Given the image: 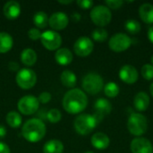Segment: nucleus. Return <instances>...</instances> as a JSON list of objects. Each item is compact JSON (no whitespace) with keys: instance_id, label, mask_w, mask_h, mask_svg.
I'll list each match as a JSON object with an SVG mask.
<instances>
[{"instance_id":"39","label":"nucleus","mask_w":153,"mask_h":153,"mask_svg":"<svg viewBox=\"0 0 153 153\" xmlns=\"http://www.w3.org/2000/svg\"><path fill=\"white\" fill-rule=\"evenodd\" d=\"M72 19H73L74 22H79V21L81 20V15H80L78 13H74L72 15Z\"/></svg>"},{"instance_id":"17","label":"nucleus","mask_w":153,"mask_h":153,"mask_svg":"<svg viewBox=\"0 0 153 153\" xmlns=\"http://www.w3.org/2000/svg\"><path fill=\"white\" fill-rule=\"evenodd\" d=\"M91 145L97 150H105L110 144L108 136L104 133H96L91 139Z\"/></svg>"},{"instance_id":"23","label":"nucleus","mask_w":153,"mask_h":153,"mask_svg":"<svg viewBox=\"0 0 153 153\" xmlns=\"http://www.w3.org/2000/svg\"><path fill=\"white\" fill-rule=\"evenodd\" d=\"M13 45V39L9 33L0 32V53L4 54L10 51Z\"/></svg>"},{"instance_id":"7","label":"nucleus","mask_w":153,"mask_h":153,"mask_svg":"<svg viewBox=\"0 0 153 153\" xmlns=\"http://www.w3.org/2000/svg\"><path fill=\"white\" fill-rule=\"evenodd\" d=\"M37 82V75L35 72L30 68H22L16 74V83L22 90H30L35 86Z\"/></svg>"},{"instance_id":"1","label":"nucleus","mask_w":153,"mask_h":153,"mask_svg":"<svg viewBox=\"0 0 153 153\" xmlns=\"http://www.w3.org/2000/svg\"><path fill=\"white\" fill-rule=\"evenodd\" d=\"M62 105L67 113L72 115L79 114L86 108L88 98L82 90L72 89L65 94Z\"/></svg>"},{"instance_id":"11","label":"nucleus","mask_w":153,"mask_h":153,"mask_svg":"<svg viewBox=\"0 0 153 153\" xmlns=\"http://www.w3.org/2000/svg\"><path fill=\"white\" fill-rule=\"evenodd\" d=\"M93 48H94L93 42L88 37L79 38L74 45V50L75 54L81 57H85L91 55V52L93 51Z\"/></svg>"},{"instance_id":"42","label":"nucleus","mask_w":153,"mask_h":153,"mask_svg":"<svg viewBox=\"0 0 153 153\" xmlns=\"http://www.w3.org/2000/svg\"><path fill=\"white\" fill-rule=\"evenodd\" d=\"M150 91H151V94L153 97V82L151 84V87H150Z\"/></svg>"},{"instance_id":"36","label":"nucleus","mask_w":153,"mask_h":153,"mask_svg":"<svg viewBox=\"0 0 153 153\" xmlns=\"http://www.w3.org/2000/svg\"><path fill=\"white\" fill-rule=\"evenodd\" d=\"M8 68H9V70L10 71H12V72H19V65H18V63H16V62H10L9 63V65H8Z\"/></svg>"},{"instance_id":"3","label":"nucleus","mask_w":153,"mask_h":153,"mask_svg":"<svg viewBox=\"0 0 153 153\" xmlns=\"http://www.w3.org/2000/svg\"><path fill=\"white\" fill-rule=\"evenodd\" d=\"M97 125L98 122L96 118L90 114H82L78 116L74 123L76 133L81 135H87L91 134L95 129Z\"/></svg>"},{"instance_id":"18","label":"nucleus","mask_w":153,"mask_h":153,"mask_svg":"<svg viewBox=\"0 0 153 153\" xmlns=\"http://www.w3.org/2000/svg\"><path fill=\"white\" fill-rule=\"evenodd\" d=\"M55 59L56 62L60 65H68L73 61V54L71 50L66 48H59L56 51Z\"/></svg>"},{"instance_id":"32","label":"nucleus","mask_w":153,"mask_h":153,"mask_svg":"<svg viewBox=\"0 0 153 153\" xmlns=\"http://www.w3.org/2000/svg\"><path fill=\"white\" fill-rule=\"evenodd\" d=\"M105 4H107V7L116 10L120 8L123 5L124 2L122 0H108L105 2Z\"/></svg>"},{"instance_id":"5","label":"nucleus","mask_w":153,"mask_h":153,"mask_svg":"<svg viewBox=\"0 0 153 153\" xmlns=\"http://www.w3.org/2000/svg\"><path fill=\"white\" fill-rule=\"evenodd\" d=\"M127 128L134 136H141L147 132L148 122L146 117L140 113H133L128 118Z\"/></svg>"},{"instance_id":"43","label":"nucleus","mask_w":153,"mask_h":153,"mask_svg":"<svg viewBox=\"0 0 153 153\" xmlns=\"http://www.w3.org/2000/svg\"><path fill=\"white\" fill-rule=\"evenodd\" d=\"M152 65H153V55H152Z\"/></svg>"},{"instance_id":"9","label":"nucleus","mask_w":153,"mask_h":153,"mask_svg":"<svg viewBox=\"0 0 153 153\" xmlns=\"http://www.w3.org/2000/svg\"><path fill=\"white\" fill-rule=\"evenodd\" d=\"M19 111L25 116H30L36 113L39 107L38 99L31 95H27L21 98L17 104Z\"/></svg>"},{"instance_id":"33","label":"nucleus","mask_w":153,"mask_h":153,"mask_svg":"<svg viewBox=\"0 0 153 153\" xmlns=\"http://www.w3.org/2000/svg\"><path fill=\"white\" fill-rule=\"evenodd\" d=\"M28 36L30 39L32 40H37L39 39L41 37V32L39 29L36 28H31L29 31H28Z\"/></svg>"},{"instance_id":"14","label":"nucleus","mask_w":153,"mask_h":153,"mask_svg":"<svg viewBox=\"0 0 153 153\" xmlns=\"http://www.w3.org/2000/svg\"><path fill=\"white\" fill-rule=\"evenodd\" d=\"M69 23V18L66 13L63 12L54 13L50 18H48V24L55 30H62L66 28Z\"/></svg>"},{"instance_id":"28","label":"nucleus","mask_w":153,"mask_h":153,"mask_svg":"<svg viewBox=\"0 0 153 153\" xmlns=\"http://www.w3.org/2000/svg\"><path fill=\"white\" fill-rule=\"evenodd\" d=\"M125 28L126 30L131 33V34H137L141 30V24L138 21L136 20H127L125 23Z\"/></svg>"},{"instance_id":"27","label":"nucleus","mask_w":153,"mask_h":153,"mask_svg":"<svg viewBox=\"0 0 153 153\" xmlns=\"http://www.w3.org/2000/svg\"><path fill=\"white\" fill-rule=\"evenodd\" d=\"M104 93L108 98H115L119 94V87L116 82H108L104 87Z\"/></svg>"},{"instance_id":"16","label":"nucleus","mask_w":153,"mask_h":153,"mask_svg":"<svg viewBox=\"0 0 153 153\" xmlns=\"http://www.w3.org/2000/svg\"><path fill=\"white\" fill-rule=\"evenodd\" d=\"M3 12L4 16L9 20H14L21 14V5L16 1L6 2L4 5Z\"/></svg>"},{"instance_id":"13","label":"nucleus","mask_w":153,"mask_h":153,"mask_svg":"<svg viewBox=\"0 0 153 153\" xmlns=\"http://www.w3.org/2000/svg\"><path fill=\"white\" fill-rule=\"evenodd\" d=\"M130 149L132 153H153L152 143L143 137H137L131 142Z\"/></svg>"},{"instance_id":"20","label":"nucleus","mask_w":153,"mask_h":153,"mask_svg":"<svg viewBox=\"0 0 153 153\" xmlns=\"http://www.w3.org/2000/svg\"><path fill=\"white\" fill-rule=\"evenodd\" d=\"M139 16L145 23H153V4L149 3L142 4L139 8Z\"/></svg>"},{"instance_id":"40","label":"nucleus","mask_w":153,"mask_h":153,"mask_svg":"<svg viewBox=\"0 0 153 153\" xmlns=\"http://www.w3.org/2000/svg\"><path fill=\"white\" fill-rule=\"evenodd\" d=\"M148 38H149V39L151 40V42H152L153 43V26L152 27H151V28L149 29V30H148Z\"/></svg>"},{"instance_id":"19","label":"nucleus","mask_w":153,"mask_h":153,"mask_svg":"<svg viewBox=\"0 0 153 153\" xmlns=\"http://www.w3.org/2000/svg\"><path fill=\"white\" fill-rule=\"evenodd\" d=\"M150 104V97L149 95L144 91L138 92L134 99V106L136 110L143 112L145 111Z\"/></svg>"},{"instance_id":"44","label":"nucleus","mask_w":153,"mask_h":153,"mask_svg":"<svg viewBox=\"0 0 153 153\" xmlns=\"http://www.w3.org/2000/svg\"><path fill=\"white\" fill-rule=\"evenodd\" d=\"M86 153H93V152H86Z\"/></svg>"},{"instance_id":"15","label":"nucleus","mask_w":153,"mask_h":153,"mask_svg":"<svg viewBox=\"0 0 153 153\" xmlns=\"http://www.w3.org/2000/svg\"><path fill=\"white\" fill-rule=\"evenodd\" d=\"M139 77L138 71L131 65H125L119 71V78L127 84H133L137 82Z\"/></svg>"},{"instance_id":"25","label":"nucleus","mask_w":153,"mask_h":153,"mask_svg":"<svg viewBox=\"0 0 153 153\" xmlns=\"http://www.w3.org/2000/svg\"><path fill=\"white\" fill-rule=\"evenodd\" d=\"M33 23L39 29H45L48 25V17L45 12H37L33 16Z\"/></svg>"},{"instance_id":"12","label":"nucleus","mask_w":153,"mask_h":153,"mask_svg":"<svg viewBox=\"0 0 153 153\" xmlns=\"http://www.w3.org/2000/svg\"><path fill=\"white\" fill-rule=\"evenodd\" d=\"M94 110L95 113L93 117L96 118L97 122L100 123L105 117L109 115L112 110V105L108 100L100 98L96 100L94 104Z\"/></svg>"},{"instance_id":"38","label":"nucleus","mask_w":153,"mask_h":153,"mask_svg":"<svg viewBox=\"0 0 153 153\" xmlns=\"http://www.w3.org/2000/svg\"><path fill=\"white\" fill-rule=\"evenodd\" d=\"M6 135V129L4 126L0 125V139L4 138Z\"/></svg>"},{"instance_id":"6","label":"nucleus","mask_w":153,"mask_h":153,"mask_svg":"<svg viewBox=\"0 0 153 153\" xmlns=\"http://www.w3.org/2000/svg\"><path fill=\"white\" fill-rule=\"evenodd\" d=\"M90 15L93 23L99 27H104L108 25L112 19L110 9L105 5H97L93 7Z\"/></svg>"},{"instance_id":"29","label":"nucleus","mask_w":153,"mask_h":153,"mask_svg":"<svg viewBox=\"0 0 153 153\" xmlns=\"http://www.w3.org/2000/svg\"><path fill=\"white\" fill-rule=\"evenodd\" d=\"M108 31L105 29H102V28L95 29L92 31V33H91L92 39L95 41H98V42H103V41H105L108 39Z\"/></svg>"},{"instance_id":"41","label":"nucleus","mask_w":153,"mask_h":153,"mask_svg":"<svg viewBox=\"0 0 153 153\" xmlns=\"http://www.w3.org/2000/svg\"><path fill=\"white\" fill-rule=\"evenodd\" d=\"M59 4H69L71 3H73L72 0H69V1H58Z\"/></svg>"},{"instance_id":"34","label":"nucleus","mask_w":153,"mask_h":153,"mask_svg":"<svg viewBox=\"0 0 153 153\" xmlns=\"http://www.w3.org/2000/svg\"><path fill=\"white\" fill-rule=\"evenodd\" d=\"M38 100L39 103H42V104H47L48 103L50 100H51V94L48 91H44V92H41L38 98Z\"/></svg>"},{"instance_id":"35","label":"nucleus","mask_w":153,"mask_h":153,"mask_svg":"<svg viewBox=\"0 0 153 153\" xmlns=\"http://www.w3.org/2000/svg\"><path fill=\"white\" fill-rule=\"evenodd\" d=\"M76 3L82 9H90L93 5V2L91 0H78Z\"/></svg>"},{"instance_id":"8","label":"nucleus","mask_w":153,"mask_h":153,"mask_svg":"<svg viewBox=\"0 0 153 153\" xmlns=\"http://www.w3.org/2000/svg\"><path fill=\"white\" fill-rule=\"evenodd\" d=\"M131 45L132 39L122 32L114 34L108 41V47L114 52H124L128 49Z\"/></svg>"},{"instance_id":"21","label":"nucleus","mask_w":153,"mask_h":153,"mask_svg":"<svg viewBox=\"0 0 153 153\" xmlns=\"http://www.w3.org/2000/svg\"><path fill=\"white\" fill-rule=\"evenodd\" d=\"M21 61L26 66H32L37 62V53L32 48H25L21 53Z\"/></svg>"},{"instance_id":"10","label":"nucleus","mask_w":153,"mask_h":153,"mask_svg":"<svg viewBox=\"0 0 153 153\" xmlns=\"http://www.w3.org/2000/svg\"><path fill=\"white\" fill-rule=\"evenodd\" d=\"M41 44L48 50H57L62 44V38L59 33L55 30H46L41 33Z\"/></svg>"},{"instance_id":"2","label":"nucleus","mask_w":153,"mask_h":153,"mask_svg":"<svg viewBox=\"0 0 153 153\" xmlns=\"http://www.w3.org/2000/svg\"><path fill=\"white\" fill-rule=\"evenodd\" d=\"M46 125L39 118H31L27 120L22 128L23 138L30 143H38L43 139L46 134Z\"/></svg>"},{"instance_id":"37","label":"nucleus","mask_w":153,"mask_h":153,"mask_svg":"<svg viewBox=\"0 0 153 153\" xmlns=\"http://www.w3.org/2000/svg\"><path fill=\"white\" fill-rule=\"evenodd\" d=\"M0 153H10L9 146L3 142H0Z\"/></svg>"},{"instance_id":"30","label":"nucleus","mask_w":153,"mask_h":153,"mask_svg":"<svg viewBox=\"0 0 153 153\" xmlns=\"http://www.w3.org/2000/svg\"><path fill=\"white\" fill-rule=\"evenodd\" d=\"M62 118V114L61 112L56 109V108H53L50 109L48 113H47V119L51 123V124H56L58 122H60Z\"/></svg>"},{"instance_id":"26","label":"nucleus","mask_w":153,"mask_h":153,"mask_svg":"<svg viewBox=\"0 0 153 153\" xmlns=\"http://www.w3.org/2000/svg\"><path fill=\"white\" fill-rule=\"evenodd\" d=\"M6 123L8 124L9 126H11L12 128H18L22 122V116L15 111H11L6 115L5 117Z\"/></svg>"},{"instance_id":"4","label":"nucleus","mask_w":153,"mask_h":153,"mask_svg":"<svg viewBox=\"0 0 153 153\" xmlns=\"http://www.w3.org/2000/svg\"><path fill=\"white\" fill-rule=\"evenodd\" d=\"M82 86L84 91L91 95H96L104 88V82L102 77L95 73H90L86 74L82 81Z\"/></svg>"},{"instance_id":"31","label":"nucleus","mask_w":153,"mask_h":153,"mask_svg":"<svg viewBox=\"0 0 153 153\" xmlns=\"http://www.w3.org/2000/svg\"><path fill=\"white\" fill-rule=\"evenodd\" d=\"M141 74L145 80L151 81L153 79V65L151 64L144 65L141 69Z\"/></svg>"},{"instance_id":"24","label":"nucleus","mask_w":153,"mask_h":153,"mask_svg":"<svg viewBox=\"0 0 153 153\" xmlns=\"http://www.w3.org/2000/svg\"><path fill=\"white\" fill-rule=\"evenodd\" d=\"M62 84L66 88H74L76 85L77 78L76 75L70 70H65L61 74L60 76Z\"/></svg>"},{"instance_id":"22","label":"nucleus","mask_w":153,"mask_h":153,"mask_svg":"<svg viewBox=\"0 0 153 153\" xmlns=\"http://www.w3.org/2000/svg\"><path fill=\"white\" fill-rule=\"evenodd\" d=\"M64 151V144L59 140H50L43 146L44 153H62Z\"/></svg>"}]
</instances>
